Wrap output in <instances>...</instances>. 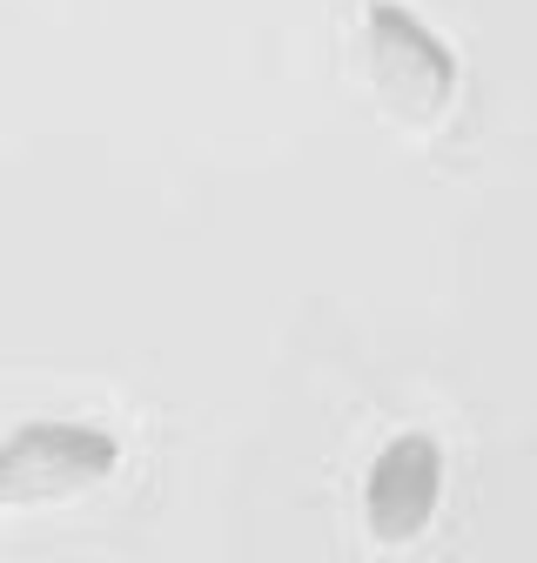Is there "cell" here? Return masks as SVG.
<instances>
[{
    "instance_id": "2",
    "label": "cell",
    "mask_w": 537,
    "mask_h": 563,
    "mask_svg": "<svg viewBox=\"0 0 537 563\" xmlns=\"http://www.w3.org/2000/svg\"><path fill=\"white\" fill-rule=\"evenodd\" d=\"M121 470V443L101 422H67L41 416L0 443V504L8 510H41V504H75L101 489Z\"/></svg>"
},
{
    "instance_id": "3",
    "label": "cell",
    "mask_w": 537,
    "mask_h": 563,
    "mask_svg": "<svg viewBox=\"0 0 537 563\" xmlns=\"http://www.w3.org/2000/svg\"><path fill=\"white\" fill-rule=\"evenodd\" d=\"M437 504H443V450H437V437H424V430L390 437L376 450L370 476H363V530L396 550V543L430 530Z\"/></svg>"
},
{
    "instance_id": "1",
    "label": "cell",
    "mask_w": 537,
    "mask_h": 563,
    "mask_svg": "<svg viewBox=\"0 0 537 563\" xmlns=\"http://www.w3.org/2000/svg\"><path fill=\"white\" fill-rule=\"evenodd\" d=\"M363 75L403 128H437L457 101V54L396 0L363 8Z\"/></svg>"
}]
</instances>
